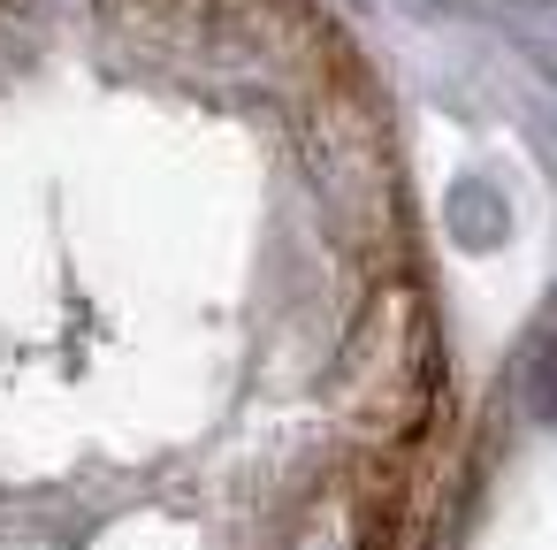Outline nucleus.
Returning a JSON list of instances; mask_svg holds the SVG:
<instances>
[{
	"instance_id": "nucleus-1",
	"label": "nucleus",
	"mask_w": 557,
	"mask_h": 550,
	"mask_svg": "<svg viewBox=\"0 0 557 550\" xmlns=\"http://www.w3.org/2000/svg\"><path fill=\"white\" fill-rule=\"evenodd\" d=\"M527 398H534V413L542 420H557V329L534 344V359H527Z\"/></svg>"
}]
</instances>
